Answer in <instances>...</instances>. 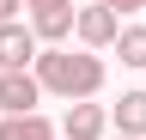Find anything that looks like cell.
<instances>
[{
  "label": "cell",
  "instance_id": "6da1fadb",
  "mask_svg": "<svg viewBox=\"0 0 146 140\" xmlns=\"http://www.w3.org/2000/svg\"><path fill=\"white\" fill-rule=\"evenodd\" d=\"M36 85L67 104H91L104 92V61L91 49H43L36 55Z\"/></svg>",
  "mask_w": 146,
  "mask_h": 140
},
{
  "label": "cell",
  "instance_id": "7a4b0ae2",
  "mask_svg": "<svg viewBox=\"0 0 146 140\" xmlns=\"http://www.w3.org/2000/svg\"><path fill=\"white\" fill-rule=\"evenodd\" d=\"M31 6V31H36V43H55L61 49L67 37H73V19H79V12H73V0H25Z\"/></svg>",
  "mask_w": 146,
  "mask_h": 140
},
{
  "label": "cell",
  "instance_id": "3957f363",
  "mask_svg": "<svg viewBox=\"0 0 146 140\" xmlns=\"http://www.w3.org/2000/svg\"><path fill=\"white\" fill-rule=\"evenodd\" d=\"M43 55V49H36V31L31 25H0V73H25V67Z\"/></svg>",
  "mask_w": 146,
  "mask_h": 140
},
{
  "label": "cell",
  "instance_id": "277c9868",
  "mask_svg": "<svg viewBox=\"0 0 146 140\" xmlns=\"http://www.w3.org/2000/svg\"><path fill=\"white\" fill-rule=\"evenodd\" d=\"M116 31H122V19L110 6H79V19H73V37L85 49H116Z\"/></svg>",
  "mask_w": 146,
  "mask_h": 140
},
{
  "label": "cell",
  "instance_id": "5b68a950",
  "mask_svg": "<svg viewBox=\"0 0 146 140\" xmlns=\"http://www.w3.org/2000/svg\"><path fill=\"white\" fill-rule=\"evenodd\" d=\"M104 134H110V110L104 104H67L61 140H104Z\"/></svg>",
  "mask_w": 146,
  "mask_h": 140
},
{
  "label": "cell",
  "instance_id": "8992f818",
  "mask_svg": "<svg viewBox=\"0 0 146 140\" xmlns=\"http://www.w3.org/2000/svg\"><path fill=\"white\" fill-rule=\"evenodd\" d=\"M36 98H43L36 73H0V110L6 116H36Z\"/></svg>",
  "mask_w": 146,
  "mask_h": 140
},
{
  "label": "cell",
  "instance_id": "52a82bcc",
  "mask_svg": "<svg viewBox=\"0 0 146 140\" xmlns=\"http://www.w3.org/2000/svg\"><path fill=\"white\" fill-rule=\"evenodd\" d=\"M110 122H116L122 140H146V92H122V104L110 110Z\"/></svg>",
  "mask_w": 146,
  "mask_h": 140
},
{
  "label": "cell",
  "instance_id": "ba28073f",
  "mask_svg": "<svg viewBox=\"0 0 146 140\" xmlns=\"http://www.w3.org/2000/svg\"><path fill=\"white\" fill-rule=\"evenodd\" d=\"M0 140H55V122L36 110V116H6L0 122Z\"/></svg>",
  "mask_w": 146,
  "mask_h": 140
},
{
  "label": "cell",
  "instance_id": "9c48e42d",
  "mask_svg": "<svg viewBox=\"0 0 146 140\" xmlns=\"http://www.w3.org/2000/svg\"><path fill=\"white\" fill-rule=\"evenodd\" d=\"M116 55H122V67H146V25H122L116 31Z\"/></svg>",
  "mask_w": 146,
  "mask_h": 140
},
{
  "label": "cell",
  "instance_id": "30bf717a",
  "mask_svg": "<svg viewBox=\"0 0 146 140\" xmlns=\"http://www.w3.org/2000/svg\"><path fill=\"white\" fill-rule=\"evenodd\" d=\"M91 6H110V12H116V19H122V12H140L146 0H91Z\"/></svg>",
  "mask_w": 146,
  "mask_h": 140
},
{
  "label": "cell",
  "instance_id": "8fae6325",
  "mask_svg": "<svg viewBox=\"0 0 146 140\" xmlns=\"http://www.w3.org/2000/svg\"><path fill=\"white\" fill-rule=\"evenodd\" d=\"M18 6H25V0H0V25H12V19H18Z\"/></svg>",
  "mask_w": 146,
  "mask_h": 140
},
{
  "label": "cell",
  "instance_id": "7c38bea8",
  "mask_svg": "<svg viewBox=\"0 0 146 140\" xmlns=\"http://www.w3.org/2000/svg\"><path fill=\"white\" fill-rule=\"evenodd\" d=\"M116 140H122V134H116Z\"/></svg>",
  "mask_w": 146,
  "mask_h": 140
}]
</instances>
